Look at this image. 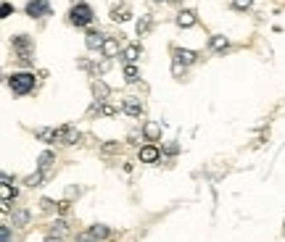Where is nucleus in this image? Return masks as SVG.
Listing matches in <instances>:
<instances>
[{"label": "nucleus", "instance_id": "14", "mask_svg": "<svg viewBox=\"0 0 285 242\" xmlns=\"http://www.w3.org/2000/svg\"><path fill=\"white\" fill-rule=\"evenodd\" d=\"M56 161V155L53 153H50V150H45V153H40V158H37V171H48V168H50V163H53Z\"/></svg>", "mask_w": 285, "mask_h": 242}, {"label": "nucleus", "instance_id": "22", "mask_svg": "<svg viewBox=\"0 0 285 242\" xmlns=\"http://www.w3.org/2000/svg\"><path fill=\"white\" fill-rule=\"evenodd\" d=\"M29 221V211H14V224L16 226H24Z\"/></svg>", "mask_w": 285, "mask_h": 242}, {"label": "nucleus", "instance_id": "2", "mask_svg": "<svg viewBox=\"0 0 285 242\" xmlns=\"http://www.w3.org/2000/svg\"><path fill=\"white\" fill-rule=\"evenodd\" d=\"M11 45H14V53H16V58H19V63L29 66V63L35 61V42H32L29 35H16V37H11Z\"/></svg>", "mask_w": 285, "mask_h": 242}, {"label": "nucleus", "instance_id": "32", "mask_svg": "<svg viewBox=\"0 0 285 242\" xmlns=\"http://www.w3.org/2000/svg\"><path fill=\"white\" fill-rule=\"evenodd\" d=\"M116 150V142H108V145H103V153H114Z\"/></svg>", "mask_w": 285, "mask_h": 242}, {"label": "nucleus", "instance_id": "24", "mask_svg": "<svg viewBox=\"0 0 285 242\" xmlns=\"http://www.w3.org/2000/svg\"><path fill=\"white\" fill-rule=\"evenodd\" d=\"M251 3H254V0H232V8L245 11V8H251Z\"/></svg>", "mask_w": 285, "mask_h": 242}, {"label": "nucleus", "instance_id": "30", "mask_svg": "<svg viewBox=\"0 0 285 242\" xmlns=\"http://www.w3.org/2000/svg\"><path fill=\"white\" fill-rule=\"evenodd\" d=\"M164 153H166V155H177V153H180V145L169 142V145H164Z\"/></svg>", "mask_w": 285, "mask_h": 242}, {"label": "nucleus", "instance_id": "1", "mask_svg": "<svg viewBox=\"0 0 285 242\" xmlns=\"http://www.w3.org/2000/svg\"><path fill=\"white\" fill-rule=\"evenodd\" d=\"M37 140L42 142H61V145H77L82 134L71 127H58V129H37Z\"/></svg>", "mask_w": 285, "mask_h": 242}, {"label": "nucleus", "instance_id": "11", "mask_svg": "<svg viewBox=\"0 0 285 242\" xmlns=\"http://www.w3.org/2000/svg\"><path fill=\"white\" fill-rule=\"evenodd\" d=\"M159 148L156 145H145V148H140V161L142 163H156L159 161Z\"/></svg>", "mask_w": 285, "mask_h": 242}, {"label": "nucleus", "instance_id": "18", "mask_svg": "<svg viewBox=\"0 0 285 242\" xmlns=\"http://www.w3.org/2000/svg\"><path fill=\"white\" fill-rule=\"evenodd\" d=\"M116 53H119V42H116L114 37H108L106 45H103V56H106V58H114Z\"/></svg>", "mask_w": 285, "mask_h": 242}, {"label": "nucleus", "instance_id": "17", "mask_svg": "<svg viewBox=\"0 0 285 242\" xmlns=\"http://www.w3.org/2000/svg\"><path fill=\"white\" fill-rule=\"evenodd\" d=\"M227 48H230L227 37H222V35H214L211 37V50H217V53H219V50H227Z\"/></svg>", "mask_w": 285, "mask_h": 242}, {"label": "nucleus", "instance_id": "9", "mask_svg": "<svg viewBox=\"0 0 285 242\" xmlns=\"http://www.w3.org/2000/svg\"><path fill=\"white\" fill-rule=\"evenodd\" d=\"M122 108H124L127 116H142V103H140V97H124Z\"/></svg>", "mask_w": 285, "mask_h": 242}, {"label": "nucleus", "instance_id": "31", "mask_svg": "<svg viewBox=\"0 0 285 242\" xmlns=\"http://www.w3.org/2000/svg\"><path fill=\"white\" fill-rule=\"evenodd\" d=\"M108 69H111V58H106V61H103L101 66H98V71H101V74H103V71H108Z\"/></svg>", "mask_w": 285, "mask_h": 242}, {"label": "nucleus", "instance_id": "12", "mask_svg": "<svg viewBox=\"0 0 285 242\" xmlns=\"http://www.w3.org/2000/svg\"><path fill=\"white\" fill-rule=\"evenodd\" d=\"M140 53H142L140 45H127V48L122 50V58H124V63H135L140 58Z\"/></svg>", "mask_w": 285, "mask_h": 242}, {"label": "nucleus", "instance_id": "29", "mask_svg": "<svg viewBox=\"0 0 285 242\" xmlns=\"http://www.w3.org/2000/svg\"><path fill=\"white\" fill-rule=\"evenodd\" d=\"M11 14H14V5H11V3H3V8H0V16L8 19Z\"/></svg>", "mask_w": 285, "mask_h": 242}, {"label": "nucleus", "instance_id": "25", "mask_svg": "<svg viewBox=\"0 0 285 242\" xmlns=\"http://www.w3.org/2000/svg\"><path fill=\"white\" fill-rule=\"evenodd\" d=\"M98 111H101L103 116H114V113H116V108H114V106H108V103H101Z\"/></svg>", "mask_w": 285, "mask_h": 242}, {"label": "nucleus", "instance_id": "21", "mask_svg": "<svg viewBox=\"0 0 285 242\" xmlns=\"http://www.w3.org/2000/svg\"><path fill=\"white\" fill-rule=\"evenodd\" d=\"M151 24H153V19H151V16H142L140 21H138V35H140V37H142V35H148Z\"/></svg>", "mask_w": 285, "mask_h": 242}, {"label": "nucleus", "instance_id": "27", "mask_svg": "<svg viewBox=\"0 0 285 242\" xmlns=\"http://www.w3.org/2000/svg\"><path fill=\"white\" fill-rule=\"evenodd\" d=\"M63 232H66V224H63V221H61V219H58V221H56V224H53V234H58V237H61V234H63Z\"/></svg>", "mask_w": 285, "mask_h": 242}, {"label": "nucleus", "instance_id": "6", "mask_svg": "<svg viewBox=\"0 0 285 242\" xmlns=\"http://www.w3.org/2000/svg\"><path fill=\"white\" fill-rule=\"evenodd\" d=\"M106 40H108V37L103 35L101 29H87V35H85V45H87V50H103Z\"/></svg>", "mask_w": 285, "mask_h": 242}, {"label": "nucleus", "instance_id": "23", "mask_svg": "<svg viewBox=\"0 0 285 242\" xmlns=\"http://www.w3.org/2000/svg\"><path fill=\"white\" fill-rule=\"evenodd\" d=\"M77 242H98V237H95V234L87 229V232H80V234H77Z\"/></svg>", "mask_w": 285, "mask_h": 242}, {"label": "nucleus", "instance_id": "35", "mask_svg": "<svg viewBox=\"0 0 285 242\" xmlns=\"http://www.w3.org/2000/svg\"><path fill=\"white\" fill-rule=\"evenodd\" d=\"M172 3H177V0H172Z\"/></svg>", "mask_w": 285, "mask_h": 242}, {"label": "nucleus", "instance_id": "33", "mask_svg": "<svg viewBox=\"0 0 285 242\" xmlns=\"http://www.w3.org/2000/svg\"><path fill=\"white\" fill-rule=\"evenodd\" d=\"M58 211H61V213H66V211H69V203H66V200H63V203H58Z\"/></svg>", "mask_w": 285, "mask_h": 242}, {"label": "nucleus", "instance_id": "7", "mask_svg": "<svg viewBox=\"0 0 285 242\" xmlns=\"http://www.w3.org/2000/svg\"><path fill=\"white\" fill-rule=\"evenodd\" d=\"M174 63H183V66H190V63H196V53L193 50H185V48H174Z\"/></svg>", "mask_w": 285, "mask_h": 242}, {"label": "nucleus", "instance_id": "8", "mask_svg": "<svg viewBox=\"0 0 285 242\" xmlns=\"http://www.w3.org/2000/svg\"><path fill=\"white\" fill-rule=\"evenodd\" d=\"M93 95H95V103H106L108 95H111V90H108V84L103 79H95L93 82Z\"/></svg>", "mask_w": 285, "mask_h": 242}, {"label": "nucleus", "instance_id": "13", "mask_svg": "<svg viewBox=\"0 0 285 242\" xmlns=\"http://www.w3.org/2000/svg\"><path fill=\"white\" fill-rule=\"evenodd\" d=\"M142 134H145V137H148V140H151V142H156L159 137H161V127H159L156 121H148L145 127H142Z\"/></svg>", "mask_w": 285, "mask_h": 242}, {"label": "nucleus", "instance_id": "34", "mask_svg": "<svg viewBox=\"0 0 285 242\" xmlns=\"http://www.w3.org/2000/svg\"><path fill=\"white\" fill-rule=\"evenodd\" d=\"M45 242H63V240L56 237V234H48V237H45Z\"/></svg>", "mask_w": 285, "mask_h": 242}, {"label": "nucleus", "instance_id": "28", "mask_svg": "<svg viewBox=\"0 0 285 242\" xmlns=\"http://www.w3.org/2000/svg\"><path fill=\"white\" fill-rule=\"evenodd\" d=\"M0 240H3V242H11V226H0Z\"/></svg>", "mask_w": 285, "mask_h": 242}, {"label": "nucleus", "instance_id": "5", "mask_svg": "<svg viewBox=\"0 0 285 242\" xmlns=\"http://www.w3.org/2000/svg\"><path fill=\"white\" fill-rule=\"evenodd\" d=\"M24 11H27L29 19H42L50 14V3L48 0H27V8Z\"/></svg>", "mask_w": 285, "mask_h": 242}, {"label": "nucleus", "instance_id": "20", "mask_svg": "<svg viewBox=\"0 0 285 242\" xmlns=\"http://www.w3.org/2000/svg\"><path fill=\"white\" fill-rule=\"evenodd\" d=\"M90 232H93L98 240H106L108 234H111V229H108V226H103V224H95V226H90Z\"/></svg>", "mask_w": 285, "mask_h": 242}, {"label": "nucleus", "instance_id": "26", "mask_svg": "<svg viewBox=\"0 0 285 242\" xmlns=\"http://www.w3.org/2000/svg\"><path fill=\"white\" fill-rule=\"evenodd\" d=\"M40 182H42V171H37V174H32L29 179H27V185H29V187H37Z\"/></svg>", "mask_w": 285, "mask_h": 242}, {"label": "nucleus", "instance_id": "4", "mask_svg": "<svg viewBox=\"0 0 285 242\" xmlns=\"http://www.w3.org/2000/svg\"><path fill=\"white\" fill-rule=\"evenodd\" d=\"M93 19H95V14H93V8H90L87 3H74V5H71L69 21L74 24V27H90Z\"/></svg>", "mask_w": 285, "mask_h": 242}, {"label": "nucleus", "instance_id": "10", "mask_svg": "<svg viewBox=\"0 0 285 242\" xmlns=\"http://www.w3.org/2000/svg\"><path fill=\"white\" fill-rule=\"evenodd\" d=\"M196 11H180L177 14V27H183V29H190V27H196Z\"/></svg>", "mask_w": 285, "mask_h": 242}, {"label": "nucleus", "instance_id": "19", "mask_svg": "<svg viewBox=\"0 0 285 242\" xmlns=\"http://www.w3.org/2000/svg\"><path fill=\"white\" fill-rule=\"evenodd\" d=\"M0 195H3V203H11V200H16V187H11V185H3V187H0Z\"/></svg>", "mask_w": 285, "mask_h": 242}, {"label": "nucleus", "instance_id": "16", "mask_svg": "<svg viewBox=\"0 0 285 242\" xmlns=\"http://www.w3.org/2000/svg\"><path fill=\"white\" fill-rule=\"evenodd\" d=\"M124 79H127L129 84H135V82L140 79V69L135 66V63H127V66H124Z\"/></svg>", "mask_w": 285, "mask_h": 242}, {"label": "nucleus", "instance_id": "3", "mask_svg": "<svg viewBox=\"0 0 285 242\" xmlns=\"http://www.w3.org/2000/svg\"><path fill=\"white\" fill-rule=\"evenodd\" d=\"M35 74H29V71H14L8 76V87L14 95H29L35 90Z\"/></svg>", "mask_w": 285, "mask_h": 242}, {"label": "nucleus", "instance_id": "15", "mask_svg": "<svg viewBox=\"0 0 285 242\" xmlns=\"http://www.w3.org/2000/svg\"><path fill=\"white\" fill-rule=\"evenodd\" d=\"M111 19L114 21H129V19H132V11L127 8V5H119V8H111Z\"/></svg>", "mask_w": 285, "mask_h": 242}]
</instances>
